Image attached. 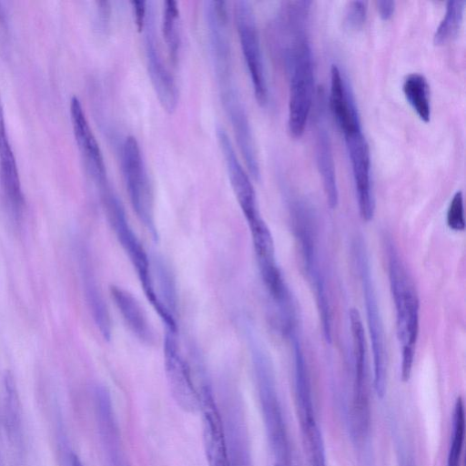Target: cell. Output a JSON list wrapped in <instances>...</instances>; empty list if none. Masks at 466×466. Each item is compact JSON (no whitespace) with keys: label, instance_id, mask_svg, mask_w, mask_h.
<instances>
[{"label":"cell","instance_id":"cell-8","mask_svg":"<svg viewBox=\"0 0 466 466\" xmlns=\"http://www.w3.org/2000/svg\"><path fill=\"white\" fill-rule=\"evenodd\" d=\"M311 212L302 201H296L293 205V216L296 236L299 240L305 268L314 289V293L321 318L325 339L331 340L330 313L326 291L325 279L320 268L314 225Z\"/></svg>","mask_w":466,"mask_h":466},{"label":"cell","instance_id":"cell-32","mask_svg":"<svg viewBox=\"0 0 466 466\" xmlns=\"http://www.w3.org/2000/svg\"><path fill=\"white\" fill-rule=\"evenodd\" d=\"M147 3L142 0H132L131 5L137 28L142 32L147 16Z\"/></svg>","mask_w":466,"mask_h":466},{"label":"cell","instance_id":"cell-13","mask_svg":"<svg viewBox=\"0 0 466 466\" xmlns=\"http://www.w3.org/2000/svg\"><path fill=\"white\" fill-rule=\"evenodd\" d=\"M343 136L351 164L360 215L364 221H370L374 215L375 200L369 145L362 128Z\"/></svg>","mask_w":466,"mask_h":466},{"label":"cell","instance_id":"cell-7","mask_svg":"<svg viewBox=\"0 0 466 466\" xmlns=\"http://www.w3.org/2000/svg\"><path fill=\"white\" fill-rule=\"evenodd\" d=\"M121 158L124 180L133 209L152 237L157 238L154 218L153 189L136 137L132 136L126 137L122 146Z\"/></svg>","mask_w":466,"mask_h":466},{"label":"cell","instance_id":"cell-19","mask_svg":"<svg viewBox=\"0 0 466 466\" xmlns=\"http://www.w3.org/2000/svg\"><path fill=\"white\" fill-rule=\"evenodd\" d=\"M98 431L107 466H127L111 397L103 386L96 389Z\"/></svg>","mask_w":466,"mask_h":466},{"label":"cell","instance_id":"cell-18","mask_svg":"<svg viewBox=\"0 0 466 466\" xmlns=\"http://www.w3.org/2000/svg\"><path fill=\"white\" fill-rule=\"evenodd\" d=\"M222 418L229 466H253L242 404L238 398L225 399Z\"/></svg>","mask_w":466,"mask_h":466},{"label":"cell","instance_id":"cell-27","mask_svg":"<svg viewBox=\"0 0 466 466\" xmlns=\"http://www.w3.org/2000/svg\"><path fill=\"white\" fill-rule=\"evenodd\" d=\"M162 35L169 58L176 64L181 44L179 9L176 1L167 0L163 4Z\"/></svg>","mask_w":466,"mask_h":466},{"label":"cell","instance_id":"cell-23","mask_svg":"<svg viewBox=\"0 0 466 466\" xmlns=\"http://www.w3.org/2000/svg\"><path fill=\"white\" fill-rule=\"evenodd\" d=\"M294 351L295 395L300 427L317 422L310 378L305 356L296 334L290 335Z\"/></svg>","mask_w":466,"mask_h":466},{"label":"cell","instance_id":"cell-11","mask_svg":"<svg viewBox=\"0 0 466 466\" xmlns=\"http://www.w3.org/2000/svg\"><path fill=\"white\" fill-rule=\"evenodd\" d=\"M164 352L167 381L175 401L184 411H199V389L194 383L189 365L179 352L176 332L167 330Z\"/></svg>","mask_w":466,"mask_h":466},{"label":"cell","instance_id":"cell-34","mask_svg":"<svg viewBox=\"0 0 466 466\" xmlns=\"http://www.w3.org/2000/svg\"><path fill=\"white\" fill-rule=\"evenodd\" d=\"M378 12L382 19H389L394 13L395 2L390 0L376 1Z\"/></svg>","mask_w":466,"mask_h":466},{"label":"cell","instance_id":"cell-24","mask_svg":"<svg viewBox=\"0 0 466 466\" xmlns=\"http://www.w3.org/2000/svg\"><path fill=\"white\" fill-rule=\"evenodd\" d=\"M110 294L132 333L143 343L153 344L155 334L145 311L137 299L126 289L112 286Z\"/></svg>","mask_w":466,"mask_h":466},{"label":"cell","instance_id":"cell-15","mask_svg":"<svg viewBox=\"0 0 466 466\" xmlns=\"http://www.w3.org/2000/svg\"><path fill=\"white\" fill-rule=\"evenodd\" d=\"M70 117L76 142L85 167L102 191L108 187L104 157L82 104L76 96L70 101Z\"/></svg>","mask_w":466,"mask_h":466},{"label":"cell","instance_id":"cell-9","mask_svg":"<svg viewBox=\"0 0 466 466\" xmlns=\"http://www.w3.org/2000/svg\"><path fill=\"white\" fill-rule=\"evenodd\" d=\"M234 15L242 55L248 71L254 96L258 103L268 102V84L259 34L252 5L248 1L234 4Z\"/></svg>","mask_w":466,"mask_h":466},{"label":"cell","instance_id":"cell-14","mask_svg":"<svg viewBox=\"0 0 466 466\" xmlns=\"http://www.w3.org/2000/svg\"><path fill=\"white\" fill-rule=\"evenodd\" d=\"M199 397L204 449L208 466H229L223 418L209 384H201Z\"/></svg>","mask_w":466,"mask_h":466},{"label":"cell","instance_id":"cell-1","mask_svg":"<svg viewBox=\"0 0 466 466\" xmlns=\"http://www.w3.org/2000/svg\"><path fill=\"white\" fill-rule=\"evenodd\" d=\"M284 33L283 59L289 76L288 129L299 137L305 129L314 95V66L308 27L291 26Z\"/></svg>","mask_w":466,"mask_h":466},{"label":"cell","instance_id":"cell-26","mask_svg":"<svg viewBox=\"0 0 466 466\" xmlns=\"http://www.w3.org/2000/svg\"><path fill=\"white\" fill-rule=\"evenodd\" d=\"M402 90L407 101L424 122L431 117L430 90L426 78L419 73L409 74L403 82Z\"/></svg>","mask_w":466,"mask_h":466},{"label":"cell","instance_id":"cell-5","mask_svg":"<svg viewBox=\"0 0 466 466\" xmlns=\"http://www.w3.org/2000/svg\"><path fill=\"white\" fill-rule=\"evenodd\" d=\"M350 321L353 340L354 378L349 427L353 444L365 446L370 442L367 347L364 328L356 309H350Z\"/></svg>","mask_w":466,"mask_h":466},{"label":"cell","instance_id":"cell-28","mask_svg":"<svg viewBox=\"0 0 466 466\" xmlns=\"http://www.w3.org/2000/svg\"><path fill=\"white\" fill-rule=\"evenodd\" d=\"M465 1L450 0L447 2L444 16L433 35L435 45H442L450 41L461 26Z\"/></svg>","mask_w":466,"mask_h":466},{"label":"cell","instance_id":"cell-3","mask_svg":"<svg viewBox=\"0 0 466 466\" xmlns=\"http://www.w3.org/2000/svg\"><path fill=\"white\" fill-rule=\"evenodd\" d=\"M388 270L396 309L397 333L402 347L401 380H410L419 333V299L407 270L394 246L388 245Z\"/></svg>","mask_w":466,"mask_h":466},{"label":"cell","instance_id":"cell-20","mask_svg":"<svg viewBox=\"0 0 466 466\" xmlns=\"http://www.w3.org/2000/svg\"><path fill=\"white\" fill-rule=\"evenodd\" d=\"M323 108L318 110L315 123V148L319 172L330 208L337 207L339 192L330 137Z\"/></svg>","mask_w":466,"mask_h":466},{"label":"cell","instance_id":"cell-16","mask_svg":"<svg viewBox=\"0 0 466 466\" xmlns=\"http://www.w3.org/2000/svg\"><path fill=\"white\" fill-rule=\"evenodd\" d=\"M205 17L215 75L230 73L233 69L227 3L206 2Z\"/></svg>","mask_w":466,"mask_h":466},{"label":"cell","instance_id":"cell-22","mask_svg":"<svg viewBox=\"0 0 466 466\" xmlns=\"http://www.w3.org/2000/svg\"><path fill=\"white\" fill-rule=\"evenodd\" d=\"M0 179L4 193L15 211L24 206L18 169L9 143L5 124L3 105L0 96Z\"/></svg>","mask_w":466,"mask_h":466},{"label":"cell","instance_id":"cell-25","mask_svg":"<svg viewBox=\"0 0 466 466\" xmlns=\"http://www.w3.org/2000/svg\"><path fill=\"white\" fill-rule=\"evenodd\" d=\"M84 289L94 320L106 339L111 337V321L105 300L86 261L83 263Z\"/></svg>","mask_w":466,"mask_h":466},{"label":"cell","instance_id":"cell-12","mask_svg":"<svg viewBox=\"0 0 466 466\" xmlns=\"http://www.w3.org/2000/svg\"><path fill=\"white\" fill-rule=\"evenodd\" d=\"M143 32L145 34L147 69L150 82L163 109L172 114L177 106L178 91L176 81L159 52L153 7L148 8Z\"/></svg>","mask_w":466,"mask_h":466},{"label":"cell","instance_id":"cell-17","mask_svg":"<svg viewBox=\"0 0 466 466\" xmlns=\"http://www.w3.org/2000/svg\"><path fill=\"white\" fill-rule=\"evenodd\" d=\"M217 137L238 205L247 221H251L260 217V214L249 176L239 162L232 143L222 127L217 128Z\"/></svg>","mask_w":466,"mask_h":466},{"label":"cell","instance_id":"cell-2","mask_svg":"<svg viewBox=\"0 0 466 466\" xmlns=\"http://www.w3.org/2000/svg\"><path fill=\"white\" fill-rule=\"evenodd\" d=\"M248 340L260 410L274 466H291L289 441L272 364L250 331Z\"/></svg>","mask_w":466,"mask_h":466},{"label":"cell","instance_id":"cell-31","mask_svg":"<svg viewBox=\"0 0 466 466\" xmlns=\"http://www.w3.org/2000/svg\"><path fill=\"white\" fill-rule=\"evenodd\" d=\"M447 225L454 231H463L465 229L463 197L461 191H457L450 203L447 211Z\"/></svg>","mask_w":466,"mask_h":466},{"label":"cell","instance_id":"cell-10","mask_svg":"<svg viewBox=\"0 0 466 466\" xmlns=\"http://www.w3.org/2000/svg\"><path fill=\"white\" fill-rule=\"evenodd\" d=\"M218 85L222 106L247 168L253 178L258 180L260 170L252 128L234 77L219 82Z\"/></svg>","mask_w":466,"mask_h":466},{"label":"cell","instance_id":"cell-33","mask_svg":"<svg viewBox=\"0 0 466 466\" xmlns=\"http://www.w3.org/2000/svg\"><path fill=\"white\" fill-rule=\"evenodd\" d=\"M396 446L399 466H415L413 458L400 440L397 441Z\"/></svg>","mask_w":466,"mask_h":466},{"label":"cell","instance_id":"cell-4","mask_svg":"<svg viewBox=\"0 0 466 466\" xmlns=\"http://www.w3.org/2000/svg\"><path fill=\"white\" fill-rule=\"evenodd\" d=\"M102 197L109 224L136 268L147 299L165 322L166 327L172 326L174 320L166 314L157 297L149 258L131 228L121 201L108 187L102 191Z\"/></svg>","mask_w":466,"mask_h":466},{"label":"cell","instance_id":"cell-30","mask_svg":"<svg viewBox=\"0 0 466 466\" xmlns=\"http://www.w3.org/2000/svg\"><path fill=\"white\" fill-rule=\"evenodd\" d=\"M367 2L355 0L349 2L344 13V25L349 30L360 29L366 21Z\"/></svg>","mask_w":466,"mask_h":466},{"label":"cell","instance_id":"cell-29","mask_svg":"<svg viewBox=\"0 0 466 466\" xmlns=\"http://www.w3.org/2000/svg\"><path fill=\"white\" fill-rule=\"evenodd\" d=\"M464 434V403L462 398L458 397L454 404L452 414V432L447 458V466H461Z\"/></svg>","mask_w":466,"mask_h":466},{"label":"cell","instance_id":"cell-6","mask_svg":"<svg viewBox=\"0 0 466 466\" xmlns=\"http://www.w3.org/2000/svg\"><path fill=\"white\" fill-rule=\"evenodd\" d=\"M354 250L362 284L367 322L373 353L374 389L377 396L382 399L387 386V360L383 325L369 257L361 240L357 241Z\"/></svg>","mask_w":466,"mask_h":466},{"label":"cell","instance_id":"cell-21","mask_svg":"<svg viewBox=\"0 0 466 466\" xmlns=\"http://www.w3.org/2000/svg\"><path fill=\"white\" fill-rule=\"evenodd\" d=\"M329 106L343 135L361 128L352 93L337 65L330 69Z\"/></svg>","mask_w":466,"mask_h":466}]
</instances>
